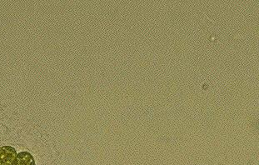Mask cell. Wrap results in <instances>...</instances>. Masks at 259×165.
Wrapping results in <instances>:
<instances>
[{
    "label": "cell",
    "instance_id": "6da1fadb",
    "mask_svg": "<svg viewBox=\"0 0 259 165\" xmlns=\"http://www.w3.org/2000/svg\"><path fill=\"white\" fill-rule=\"evenodd\" d=\"M16 149L11 146L0 148V165H14L16 161Z\"/></svg>",
    "mask_w": 259,
    "mask_h": 165
},
{
    "label": "cell",
    "instance_id": "7a4b0ae2",
    "mask_svg": "<svg viewBox=\"0 0 259 165\" xmlns=\"http://www.w3.org/2000/svg\"><path fill=\"white\" fill-rule=\"evenodd\" d=\"M14 165H36L33 156L28 152L24 151L17 154Z\"/></svg>",
    "mask_w": 259,
    "mask_h": 165
}]
</instances>
